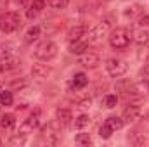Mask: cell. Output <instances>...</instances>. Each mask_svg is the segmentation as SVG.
<instances>
[{"instance_id":"6da1fadb","label":"cell","mask_w":149,"mask_h":147,"mask_svg":"<svg viewBox=\"0 0 149 147\" xmlns=\"http://www.w3.org/2000/svg\"><path fill=\"white\" fill-rule=\"evenodd\" d=\"M108 40H109L111 49H114V50H127L130 42H132V35H130V31L127 28L120 26V28H114V30L109 31Z\"/></svg>"},{"instance_id":"7a4b0ae2","label":"cell","mask_w":149,"mask_h":147,"mask_svg":"<svg viewBox=\"0 0 149 147\" xmlns=\"http://www.w3.org/2000/svg\"><path fill=\"white\" fill-rule=\"evenodd\" d=\"M57 52H59V47H57L56 42H52V40H42L35 47L33 55L37 57L38 61L49 62V61H52V59L57 57Z\"/></svg>"},{"instance_id":"3957f363","label":"cell","mask_w":149,"mask_h":147,"mask_svg":"<svg viewBox=\"0 0 149 147\" xmlns=\"http://www.w3.org/2000/svg\"><path fill=\"white\" fill-rule=\"evenodd\" d=\"M123 125H125V123H123L121 116H108V118L104 119V123L101 125V128H99V137H101L102 140L111 139L113 133L118 132V130H121Z\"/></svg>"},{"instance_id":"277c9868","label":"cell","mask_w":149,"mask_h":147,"mask_svg":"<svg viewBox=\"0 0 149 147\" xmlns=\"http://www.w3.org/2000/svg\"><path fill=\"white\" fill-rule=\"evenodd\" d=\"M21 28V17L17 12H3L0 14V31L9 35V33H14Z\"/></svg>"},{"instance_id":"5b68a950","label":"cell","mask_w":149,"mask_h":147,"mask_svg":"<svg viewBox=\"0 0 149 147\" xmlns=\"http://www.w3.org/2000/svg\"><path fill=\"white\" fill-rule=\"evenodd\" d=\"M40 119H42V111L38 109V107H35V109L23 119V123L19 125V133H24V135L33 133L38 126H40Z\"/></svg>"},{"instance_id":"8992f818","label":"cell","mask_w":149,"mask_h":147,"mask_svg":"<svg viewBox=\"0 0 149 147\" xmlns=\"http://www.w3.org/2000/svg\"><path fill=\"white\" fill-rule=\"evenodd\" d=\"M127 71H128V64L123 59L111 57V59L106 61V73L111 78H121V76L127 74Z\"/></svg>"},{"instance_id":"52a82bcc","label":"cell","mask_w":149,"mask_h":147,"mask_svg":"<svg viewBox=\"0 0 149 147\" xmlns=\"http://www.w3.org/2000/svg\"><path fill=\"white\" fill-rule=\"evenodd\" d=\"M109 31H111V23H109V19H104V21L97 23V24L87 33V38H88V42L94 43V42H99V40H102L104 37H108Z\"/></svg>"},{"instance_id":"ba28073f","label":"cell","mask_w":149,"mask_h":147,"mask_svg":"<svg viewBox=\"0 0 149 147\" xmlns=\"http://www.w3.org/2000/svg\"><path fill=\"white\" fill-rule=\"evenodd\" d=\"M78 64H81L83 68H88V69H95L101 64V59L94 52H83L81 55H78Z\"/></svg>"},{"instance_id":"9c48e42d","label":"cell","mask_w":149,"mask_h":147,"mask_svg":"<svg viewBox=\"0 0 149 147\" xmlns=\"http://www.w3.org/2000/svg\"><path fill=\"white\" fill-rule=\"evenodd\" d=\"M21 66H23L21 59L9 55V57H5V59L0 61V73H12V71L21 69Z\"/></svg>"},{"instance_id":"30bf717a","label":"cell","mask_w":149,"mask_h":147,"mask_svg":"<svg viewBox=\"0 0 149 147\" xmlns=\"http://www.w3.org/2000/svg\"><path fill=\"white\" fill-rule=\"evenodd\" d=\"M139 116H141V106L137 104H128L121 112L123 123H134L135 119H139Z\"/></svg>"},{"instance_id":"8fae6325","label":"cell","mask_w":149,"mask_h":147,"mask_svg":"<svg viewBox=\"0 0 149 147\" xmlns=\"http://www.w3.org/2000/svg\"><path fill=\"white\" fill-rule=\"evenodd\" d=\"M132 40L135 43H139V45H148L149 43V30L134 24V28H132Z\"/></svg>"},{"instance_id":"7c38bea8","label":"cell","mask_w":149,"mask_h":147,"mask_svg":"<svg viewBox=\"0 0 149 147\" xmlns=\"http://www.w3.org/2000/svg\"><path fill=\"white\" fill-rule=\"evenodd\" d=\"M52 74V66L50 64H43V61L42 62H35L33 66H31V76L33 78H49Z\"/></svg>"},{"instance_id":"4fadbf2b","label":"cell","mask_w":149,"mask_h":147,"mask_svg":"<svg viewBox=\"0 0 149 147\" xmlns=\"http://www.w3.org/2000/svg\"><path fill=\"white\" fill-rule=\"evenodd\" d=\"M68 50L70 54H74V55H81L83 52L88 50V42L85 38H80V40H71L70 45H68Z\"/></svg>"},{"instance_id":"5bb4252c","label":"cell","mask_w":149,"mask_h":147,"mask_svg":"<svg viewBox=\"0 0 149 147\" xmlns=\"http://www.w3.org/2000/svg\"><path fill=\"white\" fill-rule=\"evenodd\" d=\"M88 85V76L85 73H74L70 80V88L73 90H81Z\"/></svg>"},{"instance_id":"9a60e30c","label":"cell","mask_w":149,"mask_h":147,"mask_svg":"<svg viewBox=\"0 0 149 147\" xmlns=\"http://www.w3.org/2000/svg\"><path fill=\"white\" fill-rule=\"evenodd\" d=\"M56 119L61 126H68L73 121V112L66 107H57L56 109Z\"/></svg>"},{"instance_id":"2e32d148","label":"cell","mask_w":149,"mask_h":147,"mask_svg":"<svg viewBox=\"0 0 149 147\" xmlns=\"http://www.w3.org/2000/svg\"><path fill=\"white\" fill-rule=\"evenodd\" d=\"M16 128V116L10 112H5L0 116V130L2 132H12Z\"/></svg>"},{"instance_id":"e0dca14e","label":"cell","mask_w":149,"mask_h":147,"mask_svg":"<svg viewBox=\"0 0 149 147\" xmlns=\"http://www.w3.org/2000/svg\"><path fill=\"white\" fill-rule=\"evenodd\" d=\"M43 9H45V0H33V2L28 5V9H26V17H28V19L37 17Z\"/></svg>"},{"instance_id":"ac0fdd59","label":"cell","mask_w":149,"mask_h":147,"mask_svg":"<svg viewBox=\"0 0 149 147\" xmlns=\"http://www.w3.org/2000/svg\"><path fill=\"white\" fill-rule=\"evenodd\" d=\"M42 35V28L35 24V26H31V28H28V31L24 33V42L26 43H33V42H37L38 38Z\"/></svg>"},{"instance_id":"d6986e66","label":"cell","mask_w":149,"mask_h":147,"mask_svg":"<svg viewBox=\"0 0 149 147\" xmlns=\"http://www.w3.org/2000/svg\"><path fill=\"white\" fill-rule=\"evenodd\" d=\"M12 104H14V95H12V92L2 88V92H0V106L9 107V106H12Z\"/></svg>"},{"instance_id":"ffe728a7","label":"cell","mask_w":149,"mask_h":147,"mask_svg":"<svg viewBox=\"0 0 149 147\" xmlns=\"http://www.w3.org/2000/svg\"><path fill=\"white\" fill-rule=\"evenodd\" d=\"M68 37H70V42H71V40H80V38L87 37V28H85V26H74V28L70 30Z\"/></svg>"},{"instance_id":"44dd1931","label":"cell","mask_w":149,"mask_h":147,"mask_svg":"<svg viewBox=\"0 0 149 147\" xmlns=\"http://www.w3.org/2000/svg\"><path fill=\"white\" fill-rule=\"evenodd\" d=\"M90 125V116L88 114H80L78 118H74V130H83L85 126H88Z\"/></svg>"},{"instance_id":"7402d4cb","label":"cell","mask_w":149,"mask_h":147,"mask_svg":"<svg viewBox=\"0 0 149 147\" xmlns=\"http://www.w3.org/2000/svg\"><path fill=\"white\" fill-rule=\"evenodd\" d=\"M101 104H102L106 109H113V107H116V104H118V95H114V94H108V95H104L102 101H101Z\"/></svg>"},{"instance_id":"603a6c76","label":"cell","mask_w":149,"mask_h":147,"mask_svg":"<svg viewBox=\"0 0 149 147\" xmlns=\"http://www.w3.org/2000/svg\"><path fill=\"white\" fill-rule=\"evenodd\" d=\"M128 140L134 146H142V144H146V135L144 133H139V132H132L128 135Z\"/></svg>"},{"instance_id":"cb8c5ba5","label":"cell","mask_w":149,"mask_h":147,"mask_svg":"<svg viewBox=\"0 0 149 147\" xmlns=\"http://www.w3.org/2000/svg\"><path fill=\"white\" fill-rule=\"evenodd\" d=\"M74 142L78 146H90L92 144V137H90V133H78L74 137Z\"/></svg>"},{"instance_id":"d4e9b609","label":"cell","mask_w":149,"mask_h":147,"mask_svg":"<svg viewBox=\"0 0 149 147\" xmlns=\"http://www.w3.org/2000/svg\"><path fill=\"white\" fill-rule=\"evenodd\" d=\"M12 55V45L10 43H0V61Z\"/></svg>"},{"instance_id":"484cf974","label":"cell","mask_w":149,"mask_h":147,"mask_svg":"<svg viewBox=\"0 0 149 147\" xmlns=\"http://www.w3.org/2000/svg\"><path fill=\"white\" fill-rule=\"evenodd\" d=\"M47 2L52 9H59V10H63L70 5V0H47Z\"/></svg>"},{"instance_id":"4316f807","label":"cell","mask_w":149,"mask_h":147,"mask_svg":"<svg viewBox=\"0 0 149 147\" xmlns=\"http://www.w3.org/2000/svg\"><path fill=\"white\" fill-rule=\"evenodd\" d=\"M141 12H142V10H141V5H132V7H127L123 14H125L127 17H134L135 14H141Z\"/></svg>"},{"instance_id":"83f0119b","label":"cell","mask_w":149,"mask_h":147,"mask_svg":"<svg viewBox=\"0 0 149 147\" xmlns=\"http://www.w3.org/2000/svg\"><path fill=\"white\" fill-rule=\"evenodd\" d=\"M135 24H137V26H141V28H148V30H149V14H141Z\"/></svg>"},{"instance_id":"f1b7e54d","label":"cell","mask_w":149,"mask_h":147,"mask_svg":"<svg viewBox=\"0 0 149 147\" xmlns=\"http://www.w3.org/2000/svg\"><path fill=\"white\" fill-rule=\"evenodd\" d=\"M24 137H26L24 133H19V132H17V135L10 139V144H12V146H17V144H24V142H26V139H24Z\"/></svg>"},{"instance_id":"f546056e","label":"cell","mask_w":149,"mask_h":147,"mask_svg":"<svg viewBox=\"0 0 149 147\" xmlns=\"http://www.w3.org/2000/svg\"><path fill=\"white\" fill-rule=\"evenodd\" d=\"M76 104H78V107H81V109H87V107H90V104H92V99H90V97H85V99H80Z\"/></svg>"},{"instance_id":"4dcf8cb0","label":"cell","mask_w":149,"mask_h":147,"mask_svg":"<svg viewBox=\"0 0 149 147\" xmlns=\"http://www.w3.org/2000/svg\"><path fill=\"white\" fill-rule=\"evenodd\" d=\"M26 85H28V81H26L24 78H21V80L12 81V83H10V88H23V87H26Z\"/></svg>"},{"instance_id":"1f68e13d","label":"cell","mask_w":149,"mask_h":147,"mask_svg":"<svg viewBox=\"0 0 149 147\" xmlns=\"http://www.w3.org/2000/svg\"><path fill=\"white\" fill-rule=\"evenodd\" d=\"M139 74H141L142 81H148V83H149V62L142 68V69H141V73H139Z\"/></svg>"},{"instance_id":"d6a6232c","label":"cell","mask_w":149,"mask_h":147,"mask_svg":"<svg viewBox=\"0 0 149 147\" xmlns=\"http://www.w3.org/2000/svg\"><path fill=\"white\" fill-rule=\"evenodd\" d=\"M0 146H2V139H0Z\"/></svg>"},{"instance_id":"836d02e7","label":"cell","mask_w":149,"mask_h":147,"mask_svg":"<svg viewBox=\"0 0 149 147\" xmlns=\"http://www.w3.org/2000/svg\"><path fill=\"white\" fill-rule=\"evenodd\" d=\"M0 92H2V87H0Z\"/></svg>"}]
</instances>
